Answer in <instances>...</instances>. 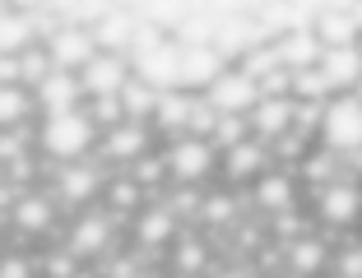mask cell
<instances>
[{"label":"cell","mask_w":362,"mask_h":278,"mask_svg":"<svg viewBox=\"0 0 362 278\" xmlns=\"http://www.w3.org/2000/svg\"><path fill=\"white\" fill-rule=\"evenodd\" d=\"M98 126L79 111H56V116H42L37 121V153H42L52 167H70V162H88L98 158Z\"/></svg>","instance_id":"1"},{"label":"cell","mask_w":362,"mask_h":278,"mask_svg":"<svg viewBox=\"0 0 362 278\" xmlns=\"http://www.w3.org/2000/svg\"><path fill=\"white\" fill-rule=\"evenodd\" d=\"M107 186H112V171H107L98 158L56 167V176H52V195L61 204H70V209H79V214H84V209H98V200L107 195Z\"/></svg>","instance_id":"2"},{"label":"cell","mask_w":362,"mask_h":278,"mask_svg":"<svg viewBox=\"0 0 362 278\" xmlns=\"http://www.w3.org/2000/svg\"><path fill=\"white\" fill-rule=\"evenodd\" d=\"M311 195V214L325 232H349L362 223V181L344 176V181L325 186V191H307Z\"/></svg>","instance_id":"3"},{"label":"cell","mask_w":362,"mask_h":278,"mask_svg":"<svg viewBox=\"0 0 362 278\" xmlns=\"http://www.w3.org/2000/svg\"><path fill=\"white\" fill-rule=\"evenodd\" d=\"M320 144L339 158H353L362 153V97L339 93L325 107V121H320Z\"/></svg>","instance_id":"4"},{"label":"cell","mask_w":362,"mask_h":278,"mask_svg":"<svg viewBox=\"0 0 362 278\" xmlns=\"http://www.w3.org/2000/svg\"><path fill=\"white\" fill-rule=\"evenodd\" d=\"M163 149V139L153 126H144V121H126V126H117L112 135H103V144H98V162L103 167H112L117 162V171L135 167L139 158H149V153Z\"/></svg>","instance_id":"5"},{"label":"cell","mask_w":362,"mask_h":278,"mask_svg":"<svg viewBox=\"0 0 362 278\" xmlns=\"http://www.w3.org/2000/svg\"><path fill=\"white\" fill-rule=\"evenodd\" d=\"M168 153V167H172V186H191L200 191V181H209L214 171H218V149H214L209 139H172L163 144Z\"/></svg>","instance_id":"6"},{"label":"cell","mask_w":362,"mask_h":278,"mask_svg":"<svg viewBox=\"0 0 362 278\" xmlns=\"http://www.w3.org/2000/svg\"><path fill=\"white\" fill-rule=\"evenodd\" d=\"M112 236H117V218L107 214V209H84V214L70 223V232H65L61 246L84 265V260H98V255L112 250Z\"/></svg>","instance_id":"7"},{"label":"cell","mask_w":362,"mask_h":278,"mask_svg":"<svg viewBox=\"0 0 362 278\" xmlns=\"http://www.w3.org/2000/svg\"><path fill=\"white\" fill-rule=\"evenodd\" d=\"M47 52H52L56 70H65V75H84L88 65L103 56V47H98L93 28H75V23H65V28H56L52 37H47Z\"/></svg>","instance_id":"8"},{"label":"cell","mask_w":362,"mask_h":278,"mask_svg":"<svg viewBox=\"0 0 362 278\" xmlns=\"http://www.w3.org/2000/svg\"><path fill=\"white\" fill-rule=\"evenodd\" d=\"M302 176L288 167H269L265 176H260L256 186H251V195H256V209L265 218H279V214H293V209H302Z\"/></svg>","instance_id":"9"},{"label":"cell","mask_w":362,"mask_h":278,"mask_svg":"<svg viewBox=\"0 0 362 278\" xmlns=\"http://www.w3.org/2000/svg\"><path fill=\"white\" fill-rule=\"evenodd\" d=\"M204 102H209L218 116H251V111L260 107V84L251 75H242L237 65H228V75L204 93Z\"/></svg>","instance_id":"10"},{"label":"cell","mask_w":362,"mask_h":278,"mask_svg":"<svg viewBox=\"0 0 362 278\" xmlns=\"http://www.w3.org/2000/svg\"><path fill=\"white\" fill-rule=\"evenodd\" d=\"M135 79L139 84L158 88V93H181V42L172 37V42H163L158 52L149 56H135Z\"/></svg>","instance_id":"11"},{"label":"cell","mask_w":362,"mask_h":278,"mask_svg":"<svg viewBox=\"0 0 362 278\" xmlns=\"http://www.w3.org/2000/svg\"><path fill=\"white\" fill-rule=\"evenodd\" d=\"M269 167H274V153H269V144H260V139H246L242 149L218 158V176H223L228 186H256Z\"/></svg>","instance_id":"12"},{"label":"cell","mask_w":362,"mask_h":278,"mask_svg":"<svg viewBox=\"0 0 362 278\" xmlns=\"http://www.w3.org/2000/svg\"><path fill=\"white\" fill-rule=\"evenodd\" d=\"M228 75V61L218 47H181V88L186 93H209Z\"/></svg>","instance_id":"13"},{"label":"cell","mask_w":362,"mask_h":278,"mask_svg":"<svg viewBox=\"0 0 362 278\" xmlns=\"http://www.w3.org/2000/svg\"><path fill=\"white\" fill-rule=\"evenodd\" d=\"M130 227H135V246L139 250H172V246H177V236L186 232V227H181V218L172 214L163 200H153Z\"/></svg>","instance_id":"14"},{"label":"cell","mask_w":362,"mask_h":278,"mask_svg":"<svg viewBox=\"0 0 362 278\" xmlns=\"http://www.w3.org/2000/svg\"><path fill=\"white\" fill-rule=\"evenodd\" d=\"M135 79V65L130 56H117V52H103L93 65H88L79 84H84V97H121V88Z\"/></svg>","instance_id":"15"},{"label":"cell","mask_w":362,"mask_h":278,"mask_svg":"<svg viewBox=\"0 0 362 278\" xmlns=\"http://www.w3.org/2000/svg\"><path fill=\"white\" fill-rule=\"evenodd\" d=\"M316 37L325 47H358L362 42V14H358V5H320Z\"/></svg>","instance_id":"16"},{"label":"cell","mask_w":362,"mask_h":278,"mask_svg":"<svg viewBox=\"0 0 362 278\" xmlns=\"http://www.w3.org/2000/svg\"><path fill=\"white\" fill-rule=\"evenodd\" d=\"M251 126H256L260 144H279L284 135L298 130V102L293 97H260V107L251 111Z\"/></svg>","instance_id":"17"},{"label":"cell","mask_w":362,"mask_h":278,"mask_svg":"<svg viewBox=\"0 0 362 278\" xmlns=\"http://www.w3.org/2000/svg\"><path fill=\"white\" fill-rule=\"evenodd\" d=\"M195 102H200V93H163L158 97V111H153V130H158L163 144H172V139H186V130H191V116H195Z\"/></svg>","instance_id":"18"},{"label":"cell","mask_w":362,"mask_h":278,"mask_svg":"<svg viewBox=\"0 0 362 278\" xmlns=\"http://www.w3.org/2000/svg\"><path fill=\"white\" fill-rule=\"evenodd\" d=\"M52 223H56V195L52 191H23L19 204H14V214H10L14 232L19 236H42Z\"/></svg>","instance_id":"19"},{"label":"cell","mask_w":362,"mask_h":278,"mask_svg":"<svg viewBox=\"0 0 362 278\" xmlns=\"http://www.w3.org/2000/svg\"><path fill=\"white\" fill-rule=\"evenodd\" d=\"M168 255H172L177 274H214V241H209L204 227H186Z\"/></svg>","instance_id":"20"},{"label":"cell","mask_w":362,"mask_h":278,"mask_svg":"<svg viewBox=\"0 0 362 278\" xmlns=\"http://www.w3.org/2000/svg\"><path fill=\"white\" fill-rule=\"evenodd\" d=\"M274 52H279V61H284V70H293V75H302V70H320V61H325V42L316 37V28H302V32L279 37Z\"/></svg>","instance_id":"21"},{"label":"cell","mask_w":362,"mask_h":278,"mask_svg":"<svg viewBox=\"0 0 362 278\" xmlns=\"http://www.w3.org/2000/svg\"><path fill=\"white\" fill-rule=\"evenodd\" d=\"M284 269L293 278H320V269H330V246H325L316 232L298 236V241L284 246Z\"/></svg>","instance_id":"22"},{"label":"cell","mask_w":362,"mask_h":278,"mask_svg":"<svg viewBox=\"0 0 362 278\" xmlns=\"http://www.w3.org/2000/svg\"><path fill=\"white\" fill-rule=\"evenodd\" d=\"M33 47H42V32L33 23V14L23 5H10L0 14V56H23Z\"/></svg>","instance_id":"23"},{"label":"cell","mask_w":362,"mask_h":278,"mask_svg":"<svg viewBox=\"0 0 362 278\" xmlns=\"http://www.w3.org/2000/svg\"><path fill=\"white\" fill-rule=\"evenodd\" d=\"M320 75L330 79L334 97H339V93H353V88L362 84V47H325Z\"/></svg>","instance_id":"24"},{"label":"cell","mask_w":362,"mask_h":278,"mask_svg":"<svg viewBox=\"0 0 362 278\" xmlns=\"http://www.w3.org/2000/svg\"><path fill=\"white\" fill-rule=\"evenodd\" d=\"M33 116H42L33 88H23V84L0 88V130H23V126H33Z\"/></svg>","instance_id":"25"},{"label":"cell","mask_w":362,"mask_h":278,"mask_svg":"<svg viewBox=\"0 0 362 278\" xmlns=\"http://www.w3.org/2000/svg\"><path fill=\"white\" fill-rule=\"evenodd\" d=\"M246 139H256V126H251V116H218V126H214V149H218V158L233 149H242Z\"/></svg>","instance_id":"26"},{"label":"cell","mask_w":362,"mask_h":278,"mask_svg":"<svg viewBox=\"0 0 362 278\" xmlns=\"http://www.w3.org/2000/svg\"><path fill=\"white\" fill-rule=\"evenodd\" d=\"M237 218V200L228 191H218V195H204V204H200V218L195 223L204 227V232H228V223Z\"/></svg>","instance_id":"27"},{"label":"cell","mask_w":362,"mask_h":278,"mask_svg":"<svg viewBox=\"0 0 362 278\" xmlns=\"http://www.w3.org/2000/svg\"><path fill=\"white\" fill-rule=\"evenodd\" d=\"M84 116L98 126V135H112L117 126H126V107H121V97H84Z\"/></svg>","instance_id":"28"},{"label":"cell","mask_w":362,"mask_h":278,"mask_svg":"<svg viewBox=\"0 0 362 278\" xmlns=\"http://www.w3.org/2000/svg\"><path fill=\"white\" fill-rule=\"evenodd\" d=\"M0 278H37V269H33L28 255H19V250H5V255H0Z\"/></svg>","instance_id":"29"},{"label":"cell","mask_w":362,"mask_h":278,"mask_svg":"<svg viewBox=\"0 0 362 278\" xmlns=\"http://www.w3.org/2000/svg\"><path fill=\"white\" fill-rule=\"evenodd\" d=\"M209 278H251V274H246V269H237V265H223V269H214Z\"/></svg>","instance_id":"30"},{"label":"cell","mask_w":362,"mask_h":278,"mask_svg":"<svg viewBox=\"0 0 362 278\" xmlns=\"http://www.w3.org/2000/svg\"><path fill=\"white\" fill-rule=\"evenodd\" d=\"M79 278H103V274H88V269H84V274H79Z\"/></svg>","instance_id":"31"},{"label":"cell","mask_w":362,"mask_h":278,"mask_svg":"<svg viewBox=\"0 0 362 278\" xmlns=\"http://www.w3.org/2000/svg\"><path fill=\"white\" fill-rule=\"evenodd\" d=\"M353 97H362V84H358V88H353Z\"/></svg>","instance_id":"32"},{"label":"cell","mask_w":362,"mask_h":278,"mask_svg":"<svg viewBox=\"0 0 362 278\" xmlns=\"http://www.w3.org/2000/svg\"><path fill=\"white\" fill-rule=\"evenodd\" d=\"M358 47H362V42H358Z\"/></svg>","instance_id":"33"}]
</instances>
